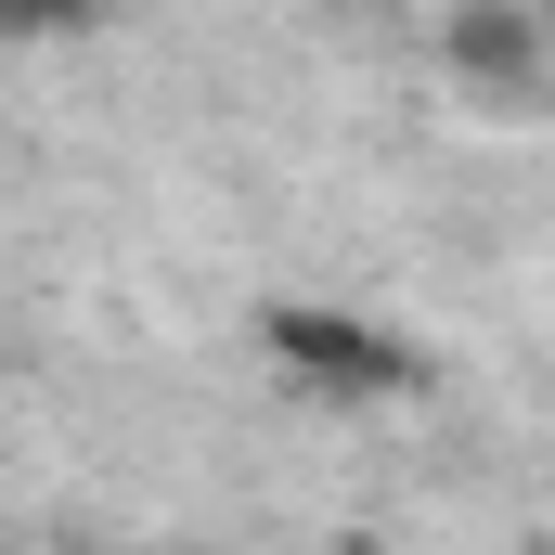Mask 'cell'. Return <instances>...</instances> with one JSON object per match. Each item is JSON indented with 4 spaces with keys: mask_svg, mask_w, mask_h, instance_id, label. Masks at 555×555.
I'll return each mask as SVG.
<instances>
[{
    "mask_svg": "<svg viewBox=\"0 0 555 555\" xmlns=\"http://www.w3.org/2000/svg\"><path fill=\"white\" fill-rule=\"evenodd\" d=\"M259 349H272L284 388H310V401H414L426 388L414 336H388V323H362L336 297H272L259 310Z\"/></svg>",
    "mask_w": 555,
    "mask_h": 555,
    "instance_id": "1",
    "label": "cell"
},
{
    "mask_svg": "<svg viewBox=\"0 0 555 555\" xmlns=\"http://www.w3.org/2000/svg\"><path fill=\"white\" fill-rule=\"evenodd\" d=\"M555 26H543V0H452V13H439V52H452V78H465V91H504V104H530V91H543V52Z\"/></svg>",
    "mask_w": 555,
    "mask_h": 555,
    "instance_id": "2",
    "label": "cell"
},
{
    "mask_svg": "<svg viewBox=\"0 0 555 555\" xmlns=\"http://www.w3.org/2000/svg\"><path fill=\"white\" fill-rule=\"evenodd\" d=\"M91 26V0H0V39H65Z\"/></svg>",
    "mask_w": 555,
    "mask_h": 555,
    "instance_id": "3",
    "label": "cell"
},
{
    "mask_svg": "<svg viewBox=\"0 0 555 555\" xmlns=\"http://www.w3.org/2000/svg\"><path fill=\"white\" fill-rule=\"evenodd\" d=\"M181 555H207V543H181Z\"/></svg>",
    "mask_w": 555,
    "mask_h": 555,
    "instance_id": "4",
    "label": "cell"
}]
</instances>
